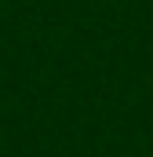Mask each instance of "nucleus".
Here are the masks:
<instances>
[]
</instances>
